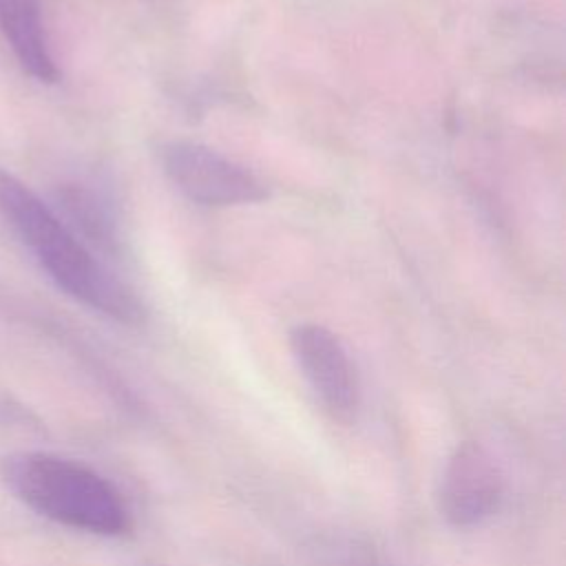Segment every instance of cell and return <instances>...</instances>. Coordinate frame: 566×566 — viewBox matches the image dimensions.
<instances>
[{
  "instance_id": "7",
  "label": "cell",
  "mask_w": 566,
  "mask_h": 566,
  "mask_svg": "<svg viewBox=\"0 0 566 566\" xmlns=\"http://www.w3.org/2000/svg\"><path fill=\"white\" fill-rule=\"evenodd\" d=\"M60 206L69 219V228L82 234L99 250H117V221L111 203L88 186L69 184L60 192Z\"/></svg>"
},
{
  "instance_id": "3",
  "label": "cell",
  "mask_w": 566,
  "mask_h": 566,
  "mask_svg": "<svg viewBox=\"0 0 566 566\" xmlns=\"http://www.w3.org/2000/svg\"><path fill=\"white\" fill-rule=\"evenodd\" d=\"M161 168L181 195L201 206L226 208L265 199V188L254 172L197 142L164 144Z\"/></svg>"
},
{
  "instance_id": "6",
  "label": "cell",
  "mask_w": 566,
  "mask_h": 566,
  "mask_svg": "<svg viewBox=\"0 0 566 566\" xmlns=\"http://www.w3.org/2000/svg\"><path fill=\"white\" fill-rule=\"evenodd\" d=\"M0 31L24 73L38 82H57L60 71L44 31L42 0H0Z\"/></svg>"
},
{
  "instance_id": "2",
  "label": "cell",
  "mask_w": 566,
  "mask_h": 566,
  "mask_svg": "<svg viewBox=\"0 0 566 566\" xmlns=\"http://www.w3.org/2000/svg\"><path fill=\"white\" fill-rule=\"evenodd\" d=\"M0 475L20 502L57 524L95 535H122L130 528L122 493L82 462L20 451L2 458Z\"/></svg>"
},
{
  "instance_id": "5",
  "label": "cell",
  "mask_w": 566,
  "mask_h": 566,
  "mask_svg": "<svg viewBox=\"0 0 566 566\" xmlns=\"http://www.w3.org/2000/svg\"><path fill=\"white\" fill-rule=\"evenodd\" d=\"M504 486V473L493 453L475 440H464L451 451L442 469L440 515L455 528L480 526L500 509Z\"/></svg>"
},
{
  "instance_id": "4",
  "label": "cell",
  "mask_w": 566,
  "mask_h": 566,
  "mask_svg": "<svg viewBox=\"0 0 566 566\" xmlns=\"http://www.w3.org/2000/svg\"><path fill=\"white\" fill-rule=\"evenodd\" d=\"M290 349L323 409L338 422L356 420L360 382L343 340L325 325L301 323L290 332Z\"/></svg>"
},
{
  "instance_id": "1",
  "label": "cell",
  "mask_w": 566,
  "mask_h": 566,
  "mask_svg": "<svg viewBox=\"0 0 566 566\" xmlns=\"http://www.w3.org/2000/svg\"><path fill=\"white\" fill-rule=\"evenodd\" d=\"M0 214L35 254L53 283L82 305L126 325L144 321V305L27 184L0 168Z\"/></svg>"
}]
</instances>
